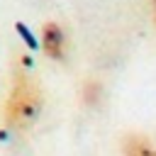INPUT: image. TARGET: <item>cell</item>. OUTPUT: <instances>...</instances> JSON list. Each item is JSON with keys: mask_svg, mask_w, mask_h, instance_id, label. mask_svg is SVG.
Instances as JSON below:
<instances>
[{"mask_svg": "<svg viewBox=\"0 0 156 156\" xmlns=\"http://www.w3.org/2000/svg\"><path fill=\"white\" fill-rule=\"evenodd\" d=\"M41 112V90L39 85L27 78V76H20L7 95V102H5V122L10 129L15 132H24L29 129L37 117Z\"/></svg>", "mask_w": 156, "mask_h": 156, "instance_id": "obj_1", "label": "cell"}, {"mask_svg": "<svg viewBox=\"0 0 156 156\" xmlns=\"http://www.w3.org/2000/svg\"><path fill=\"white\" fill-rule=\"evenodd\" d=\"M41 49L49 58L63 61V56H66V34L56 22H46L41 27Z\"/></svg>", "mask_w": 156, "mask_h": 156, "instance_id": "obj_2", "label": "cell"}, {"mask_svg": "<svg viewBox=\"0 0 156 156\" xmlns=\"http://www.w3.org/2000/svg\"><path fill=\"white\" fill-rule=\"evenodd\" d=\"M149 151H154L151 144H149V139H144L139 134H129L122 141V154L124 156H146Z\"/></svg>", "mask_w": 156, "mask_h": 156, "instance_id": "obj_3", "label": "cell"}, {"mask_svg": "<svg viewBox=\"0 0 156 156\" xmlns=\"http://www.w3.org/2000/svg\"><path fill=\"white\" fill-rule=\"evenodd\" d=\"M154 2V22H156V0H151Z\"/></svg>", "mask_w": 156, "mask_h": 156, "instance_id": "obj_4", "label": "cell"}, {"mask_svg": "<svg viewBox=\"0 0 156 156\" xmlns=\"http://www.w3.org/2000/svg\"><path fill=\"white\" fill-rule=\"evenodd\" d=\"M146 156H156V149H154V151H149V154H146Z\"/></svg>", "mask_w": 156, "mask_h": 156, "instance_id": "obj_5", "label": "cell"}]
</instances>
